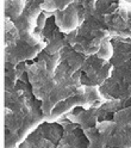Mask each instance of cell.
Listing matches in <instances>:
<instances>
[{"mask_svg":"<svg viewBox=\"0 0 131 148\" xmlns=\"http://www.w3.org/2000/svg\"><path fill=\"white\" fill-rule=\"evenodd\" d=\"M26 74L32 85L33 96L43 101L56 84L55 75H51L49 73L46 63L43 60H38V62L29 64L26 67Z\"/></svg>","mask_w":131,"mask_h":148,"instance_id":"obj_1","label":"cell"},{"mask_svg":"<svg viewBox=\"0 0 131 148\" xmlns=\"http://www.w3.org/2000/svg\"><path fill=\"white\" fill-rule=\"evenodd\" d=\"M42 12L43 11L41 8V5H27L23 14L18 19L13 21L18 31H19L20 40L33 45L44 42L43 37L36 34L37 22H38V17Z\"/></svg>","mask_w":131,"mask_h":148,"instance_id":"obj_2","label":"cell"},{"mask_svg":"<svg viewBox=\"0 0 131 148\" xmlns=\"http://www.w3.org/2000/svg\"><path fill=\"white\" fill-rule=\"evenodd\" d=\"M97 129L108 147L131 148V125H118L115 121L98 122Z\"/></svg>","mask_w":131,"mask_h":148,"instance_id":"obj_3","label":"cell"},{"mask_svg":"<svg viewBox=\"0 0 131 148\" xmlns=\"http://www.w3.org/2000/svg\"><path fill=\"white\" fill-rule=\"evenodd\" d=\"M46 42L40 44H29L23 40H19L16 44L5 47V62L6 64L18 66L26 60L35 59L45 49Z\"/></svg>","mask_w":131,"mask_h":148,"instance_id":"obj_4","label":"cell"},{"mask_svg":"<svg viewBox=\"0 0 131 148\" xmlns=\"http://www.w3.org/2000/svg\"><path fill=\"white\" fill-rule=\"evenodd\" d=\"M54 21L57 29L63 34H70L73 31H76L81 25L79 10L74 4H72L63 11L55 12Z\"/></svg>","mask_w":131,"mask_h":148,"instance_id":"obj_5","label":"cell"},{"mask_svg":"<svg viewBox=\"0 0 131 148\" xmlns=\"http://www.w3.org/2000/svg\"><path fill=\"white\" fill-rule=\"evenodd\" d=\"M98 110L97 109H89V110H82L80 112H73L68 114L67 117L68 121L72 123H78L80 124L82 130H86L88 128L97 127L98 124Z\"/></svg>","mask_w":131,"mask_h":148,"instance_id":"obj_6","label":"cell"},{"mask_svg":"<svg viewBox=\"0 0 131 148\" xmlns=\"http://www.w3.org/2000/svg\"><path fill=\"white\" fill-rule=\"evenodd\" d=\"M27 4L29 0H4L5 17L11 18L12 21L18 19L27 7Z\"/></svg>","mask_w":131,"mask_h":148,"instance_id":"obj_7","label":"cell"},{"mask_svg":"<svg viewBox=\"0 0 131 148\" xmlns=\"http://www.w3.org/2000/svg\"><path fill=\"white\" fill-rule=\"evenodd\" d=\"M20 40V35L18 31L14 22L8 17H5V47H10L16 44Z\"/></svg>","mask_w":131,"mask_h":148,"instance_id":"obj_8","label":"cell"},{"mask_svg":"<svg viewBox=\"0 0 131 148\" xmlns=\"http://www.w3.org/2000/svg\"><path fill=\"white\" fill-rule=\"evenodd\" d=\"M74 3V0H45L41 4V8L43 12L55 13L57 11H63L69 7Z\"/></svg>","mask_w":131,"mask_h":148,"instance_id":"obj_9","label":"cell"},{"mask_svg":"<svg viewBox=\"0 0 131 148\" xmlns=\"http://www.w3.org/2000/svg\"><path fill=\"white\" fill-rule=\"evenodd\" d=\"M118 14L121 17L126 25V36L131 38V4L125 3L124 0H119V10Z\"/></svg>","mask_w":131,"mask_h":148,"instance_id":"obj_10","label":"cell"},{"mask_svg":"<svg viewBox=\"0 0 131 148\" xmlns=\"http://www.w3.org/2000/svg\"><path fill=\"white\" fill-rule=\"evenodd\" d=\"M66 45H67V43H66L64 37H62L60 35L57 37H55V38H51L49 42H46V47L44 49V53L49 54V55L60 54Z\"/></svg>","mask_w":131,"mask_h":148,"instance_id":"obj_11","label":"cell"},{"mask_svg":"<svg viewBox=\"0 0 131 148\" xmlns=\"http://www.w3.org/2000/svg\"><path fill=\"white\" fill-rule=\"evenodd\" d=\"M113 121L118 125H131V105L115 112Z\"/></svg>","mask_w":131,"mask_h":148,"instance_id":"obj_12","label":"cell"},{"mask_svg":"<svg viewBox=\"0 0 131 148\" xmlns=\"http://www.w3.org/2000/svg\"><path fill=\"white\" fill-rule=\"evenodd\" d=\"M96 56L100 60H104V61H110L112 58H113V47H112V43L106 40L102 42L101 44V48L99 49V51L96 54Z\"/></svg>","mask_w":131,"mask_h":148,"instance_id":"obj_13","label":"cell"},{"mask_svg":"<svg viewBox=\"0 0 131 148\" xmlns=\"http://www.w3.org/2000/svg\"><path fill=\"white\" fill-rule=\"evenodd\" d=\"M116 3H119V0H98L97 5H96V12L94 13H97L99 16H104L107 8Z\"/></svg>","mask_w":131,"mask_h":148,"instance_id":"obj_14","label":"cell"},{"mask_svg":"<svg viewBox=\"0 0 131 148\" xmlns=\"http://www.w3.org/2000/svg\"><path fill=\"white\" fill-rule=\"evenodd\" d=\"M44 1L45 0H29V4L27 5H41Z\"/></svg>","mask_w":131,"mask_h":148,"instance_id":"obj_15","label":"cell"}]
</instances>
